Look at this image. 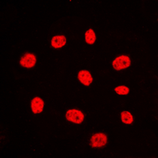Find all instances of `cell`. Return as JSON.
<instances>
[{
  "label": "cell",
  "mask_w": 158,
  "mask_h": 158,
  "mask_svg": "<svg viewBox=\"0 0 158 158\" xmlns=\"http://www.w3.org/2000/svg\"><path fill=\"white\" fill-rule=\"evenodd\" d=\"M20 66L24 68L31 69L36 64V57L32 53H25L20 59Z\"/></svg>",
  "instance_id": "4"
},
{
  "label": "cell",
  "mask_w": 158,
  "mask_h": 158,
  "mask_svg": "<svg viewBox=\"0 0 158 158\" xmlns=\"http://www.w3.org/2000/svg\"><path fill=\"white\" fill-rule=\"evenodd\" d=\"M96 40H97V36H96V33L94 29H89L85 32V41L88 44H94L96 42Z\"/></svg>",
  "instance_id": "9"
},
{
  "label": "cell",
  "mask_w": 158,
  "mask_h": 158,
  "mask_svg": "<svg viewBox=\"0 0 158 158\" xmlns=\"http://www.w3.org/2000/svg\"><path fill=\"white\" fill-rule=\"evenodd\" d=\"M115 92L118 95H127L130 93V89L127 86H125V85H119V86L115 87Z\"/></svg>",
  "instance_id": "10"
},
{
  "label": "cell",
  "mask_w": 158,
  "mask_h": 158,
  "mask_svg": "<svg viewBox=\"0 0 158 158\" xmlns=\"http://www.w3.org/2000/svg\"><path fill=\"white\" fill-rule=\"evenodd\" d=\"M44 107V103L40 97H35L31 101V109L34 114L41 113Z\"/></svg>",
  "instance_id": "6"
},
{
  "label": "cell",
  "mask_w": 158,
  "mask_h": 158,
  "mask_svg": "<svg viewBox=\"0 0 158 158\" xmlns=\"http://www.w3.org/2000/svg\"><path fill=\"white\" fill-rule=\"evenodd\" d=\"M120 119L124 124L131 125L134 123V117L128 111H123L120 113Z\"/></svg>",
  "instance_id": "8"
},
{
  "label": "cell",
  "mask_w": 158,
  "mask_h": 158,
  "mask_svg": "<svg viewBox=\"0 0 158 158\" xmlns=\"http://www.w3.org/2000/svg\"><path fill=\"white\" fill-rule=\"evenodd\" d=\"M77 79L78 81L85 86H89L92 84L94 78L92 76L91 73L86 70H81L78 72L77 74Z\"/></svg>",
  "instance_id": "5"
},
{
  "label": "cell",
  "mask_w": 158,
  "mask_h": 158,
  "mask_svg": "<svg viewBox=\"0 0 158 158\" xmlns=\"http://www.w3.org/2000/svg\"><path fill=\"white\" fill-rule=\"evenodd\" d=\"M66 119L68 122L75 124H81L85 119V114L81 110L72 108L69 109L66 113Z\"/></svg>",
  "instance_id": "2"
},
{
  "label": "cell",
  "mask_w": 158,
  "mask_h": 158,
  "mask_svg": "<svg viewBox=\"0 0 158 158\" xmlns=\"http://www.w3.org/2000/svg\"><path fill=\"white\" fill-rule=\"evenodd\" d=\"M108 143V137L104 133H97L91 136L89 145L92 148H103Z\"/></svg>",
  "instance_id": "1"
},
{
  "label": "cell",
  "mask_w": 158,
  "mask_h": 158,
  "mask_svg": "<svg viewBox=\"0 0 158 158\" xmlns=\"http://www.w3.org/2000/svg\"><path fill=\"white\" fill-rule=\"evenodd\" d=\"M67 44V38L63 35H57L51 40V46L55 49H59L63 48Z\"/></svg>",
  "instance_id": "7"
},
{
  "label": "cell",
  "mask_w": 158,
  "mask_h": 158,
  "mask_svg": "<svg viewBox=\"0 0 158 158\" xmlns=\"http://www.w3.org/2000/svg\"><path fill=\"white\" fill-rule=\"evenodd\" d=\"M131 60L127 56H119L113 59L112 67L117 71H120L127 69L131 66Z\"/></svg>",
  "instance_id": "3"
}]
</instances>
